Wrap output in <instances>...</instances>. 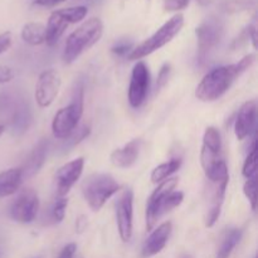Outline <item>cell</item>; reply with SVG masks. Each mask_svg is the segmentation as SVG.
Returning <instances> with one entry per match:
<instances>
[{
	"instance_id": "cell-1",
	"label": "cell",
	"mask_w": 258,
	"mask_h": 258,
	"mask_svg": "<svg viewBox=\"0 0 258 258\" xmlns=\"http://www.w3.org/2000/svg\"><path fill=\"white\" fill-rule=\"evenodd\" d=\"M254 58V54H247L238 63L212 70L197 86L196 97L203 102H212L221 98L231 88L234 81L253 64Z\"/></svg>"
},
{
	"instance_id": "cell-2",
	"label": "cell",
	"mask_w": 258,
	"mask_h": 258,
	"mask_svg": "<svg viewBox=\"0 0 258 258\" xmlns=\"http://www.w3.org/2000/svg\"><path fill=\"white\" fill-rule=\"evenodd\" d=\"M178 178H168L161 181L153 191L146 206V229L153 231L159 219L181 204L184 194L175 190Z\"/></svg>"
},
{
	"instance_id": "cell-3",
	"label": "cell",
	"mask_w": 258,
	"mask_h": 258,
	"mask_svg": "<svg viewBox=\"0 0 258 258\" xmlns=\"http://www.w3.org/2000/svg\"><path fill=\"white\" fill-rule=\"evenodd\" d=\"M103 34V23L100 18H91L73 30L66 40L63 62L66 64L76 62L81 54L92 48Z\"/></svg>"
},
{
	"instance_id": "cell-4",
	"label": "cell",
	"mask_w": 258,
	"mask_h": 258,
	"mask_svg": "<svg viewBox=\"0 0 258 258\" xmlns=\"http://www.w3.org/2000/svg\"><path fill=\"white\" fill-rule=\"evenodd\" d=\"M83 108H85V90L82 83H80L73 91L72 101L70 105L62 107L54 115L52 121L53 136L58 140H66L70 138L82 118Z\"/></svg>"
},
{
	"instance_id": "cell-5",
	"label": "cell",
	"mask_w": 258,
	"mask_h": 258,
	"mask_svg": "<svg viewBox=\"0 0 258 258\" xmlns=\"http://www.w3.org/2000/svg\"><path fill=\"white\" fill-rule=\"evenodd\" d=\"M120 184L112 175L106 173H95L83 180L82 194L91 211H101L106 202L120 190Z\"/></svg>"
},
{
	"instance_id": "cell-6",
	"label": "cell",
	"mask_w": 258,
	"mask_h": 258,
	"mask_svg": "<svg viewBox=\"0 0 258 258\" xmlns=\"http://www.w3.org/2000/svg\"><path fill=\"white\" fill-rule=\"evenodd\" d=\"M184 25V15L175 14L171 17L166 23H164L150 38L141 42L138 47L131 50L127 58L130 60L143 59L144 57H148L151 53L156 52L158 49L163 48L168 43H170L176 35L180 33L181 28Z\"/></svg>"
},
{
	"instance_id": "cell-7",
	"label": "cell",
	"mask_w": 258,
	"mask_h": 258,
	"mask_svg": "<svg viewBox=\"0 0 258 258\" xmlns=\"http://www.w3.org/2000/svg\"><path fill=\"white\" fill-rule=\"evenodd\" d=\"M224 22L217 15H209L197 27L198 62L204 63L211 53L219 45L224 35Z\"/></svg>"
},
{
	"instance_id": "cell-8",
	"label": "cell",
	"mask_w": 258,
	"mask_h": 258,
	"mask_svg": "<svg viewBox=\"0 0 258 258\" xmlns=\"http://www.w3.org/2000/svg\"><path fill=\"white\" fill-rule=\"evenodd\" d=\"M39 211V198L33 189H24L18 194L10 207V217L13 221L22 224L34 222Z\"/></svg>"
},
{
	"instance_id": "cell-9",
	"label": "cell",
	"mask_w": 258,
	"mask_h": 258,
	"mask_svg": "<svg viewBox=\"0 0 258 258\" xmlns=\"http://www.w3.org/2000/svg\"><path fill=\"white\" fill-rule=\"evenodd\" d=\"M150 90V72L148 64L143 60H139L133 68L130 86H128V103L131 107L139 108L148 97Z\"/></svg>"
},
{
	"instance_id": "cell-10",
	"label": "cell",
	"mask_w": 258,
	"mask_h": 258,
	"mask_svg": "<svg viewBox=\"0 0 258 258\" xmlns=\"http://www.w3.org/2000/svg\"><path fill=\"white\" fill-rule=\"evenodd\" d=\"M60 86H62V78L57 70L49 68L40 73L34 93L38 106L42 108L49 107L57 97Z\"/></svg>"
},
{
	"instance_id": "cell-11",
	"label": "cell",
	"mask_w": 258,
	"mask_h": 258,
	"mask_svg": "<svg viewBox=\"0 0 258 258\" xmlns=\"http://www.w3.org/2000/svg\"><path fill=\"white\" fill-rule=\"evenodd\" d=\"M133 216H134V193L126 189L116 202V222L118 234L123 242H128L133 237Z\"/></svg>"
},
{
	"instance_id": "cell-12",
	"label": "cell",
	"mask_w": 258,
	"mask_h": 258,
	"mask_svg": "<svg viewBox=\"0 0 258 258\" xmlns=\"http://www.w3.org/2000/svg\"><path fill=\"white\" fill-rule=\"evenodd\" d=\"M222 154V138L221 133L214 126H209L206 128L203 136V145H202L201 163L203 170L212 168L218 161L223 160Z\"/></svg>"
},
{
	"instance_id": "cell-13",
	"label": "cell",
	"mask_w": 258,
	"mask_h": 258,
	"mask_svg": "<svg viewBox=\"0 0 258 258\" xmlns=\"http://www.w3.org/2000/svg\"><path fill=\"white\" fill-rule=\"evenodd\" d=\"M85 166V159L77 158L70 163L60 166L55 173V190L58 198H62L68 194L72 186L81 178Z\"/></svg>"
},
{
	"instance_id": "cell-14",
	"label": "cell",
	"mask_w": 258,
	"mask_h": 258,
	"mask_svg": "<svg viewBox=\"0 0 258 258\" xmlns=\"http://www.w3.org/2000/svg\"><path fill=\"white\" fill-rule=\"evenodd\" d=\"M257 105L256 101H247L239 108L234 122V133L238 140H244L251 135L256 126Z\"/></svg>"
},
{
	"instance_id": "cell-15",
	"label": "cell",
	"mask_w": 258,
	"mask_h": 258,
	"mask_svg": "<svg viewBox=\"0 0 258 258\" xmlns=\"http://www.w3.org/2000/svg\"><path fill=\"white\" fill-rule=\"evenodd\" d=\"M171 229H173V226H171L170 222H164L158 228L154 229L144 243L143 257L149 258L160 253L170 238Z\"/></svg>"
},
{
	"instance_id": "cell-16",
	"label": "cell",
	"mask_w": 258,
	"mask_h": 258,
	"mask_svg": "<svg viewBox=\"0 0 258 258\" xmlns=\"http://www.w3.org/2000/svg\"><path fill=\"white\" fill-rule=\"evenodd\" d=\"M48 148H49V143H48V140H45V139L40 140L39 143L34 146V149H33L32 153L29 154V156L27 158L25 163L23 164V166L20 168L23 180L28 178H32L33 175H35V174L42 169V166L44 165L45 163V159H47Z\"/></svg>"
},
{
	"instance_id": "cell-17",
	"label": "cell",
	"mask_w": 258,
	"mask_h": 258,
	"mask_svg": "<svg viewBox=\"0 0 258 258\" xmlns=\"http://www.w3.org/2000/svg\"><path fill=\"white\" fill-rule=\"evenodd\" d=\"M141 140L140 139H134L130 143L123 145L122 148H118L112 151L110 159L111 163L115 166L121 169H127L136 163L140 154Z\"/></svg>"
},
{
	"instance_id": "cell-18",
	"label": "cell",
	"mask_w": 258,
	"mask_h": 258,
	"mask_svg": "<svg viewBox=\"0 0 258 258\" xmlns=\"http://www.w3.org/2000/svg\"><path fill=\"white\" fill-rule=\"evenodd\" d=\"M68 22L63 18L59 13V9L53 12L48 19L47 27H45V43L49 47H53L58 43V40L64 34L66 29L68 28Z\"/></svg>"
},
{
	"instance_id": "cell-19",
	"label": "cell",
	"mask_w": 258,
	"mask_h": 258,
	"mask_svg": "<svg viewBox=\"0 0 258 258\" xmlns=\"http://www.w3.org/2000/svg\"><path fill=\"white\" fill-rule=\"evenodd\" d=\"M23 183L20 168L8 169L0 173V198L13 196L19 190Z\"/></svg>"
},
{
	"instance_id": "cell-20",
	"label": "cell",
	"mask_w": 258,
	"mask_h": 258,
	"mask_svg": "<svg viewBox=\"0 0 258 258\" xmlns=\"http://www.w3.org/2000/svg\"><path fill=\"white\" fill-rule=\"evenodd\" d=\"M22 39L29 45H40L45 43V25L42 23L29 22L22 29Z\"/></svg>"
},
{
	"instance_id": "cell-21",
	"label": "cell",
	"mask_w": 258,
	"mask_h": 258,
	"mask_svg": "<svg viewBox=\"0 0 258 258\" xmlns=\"http://www.w3.org/2000/svg\"><path fill=\"white\" fill-rule=\"evenodd\" d=\"M242 238V231L238 228H232L224 233L222 238L221 244H219L218 252H217V258H229L232 252L236 248L237 244L239 243Z\"/></svg>"
},
{
	"instance_id": "cell-22",
	"label": "cell",
	"mask_w": 258,
	"mask_h": 258,
	"mask_svg": "<svg viewBox=\"0 0 258 258\" xmlns=\"http://www.w3.org/2000/svg\"><path fill=\"white\" fill-rule=\"evenodd\" d=\"M181 165L180 159H173V160H169L166 163L160 164V165L156 166L155 169L151 173V181L154 184H160L161 181H164L165 179H168L171 174H174L175 171L179 170Z\"/></svg>"
},
{
	"instance_id": "cell-23",
	"label": "cell",
	"mask_w": 258,
	"mask_h": 258,
	"mask_svg": "<svg viewBox=\"0 0 258 258\" xmlns=\"http://www.w3.org/2000/svg\"><path fill=\"white\" fill-rule=\"evenodd\" d=\"M257 0H221L219 8L226 14H237L256 8Z\"/></svg>"
},
{
	"instance_id": "cell-24",
	"label": "cell",
	"mask_w": 258,
	"mask_h": 258,
	"mask_svg": "<svg viewBox=\"0 0 258 258\" xmlns=\"http://www.w3.org/2000/svg\"><path fill=\"white\" fill-rule=\"evenodd\" d=\"M257 171V141L256 138H253L252 145L249 148L248 155H247L246 160H244L243 169H242V174L246 179L253 178L256 176Z\"/></svg>"
},
{
	"instance_id": "cell-25",
	"label": "cell",
	"mask_w": 258,
	"mask_h": 258,
	"mask_svg": "<svg viewBox=\"0 0 258 258\" xmlns=\"http://www.w3.org/2000/svg\"><path fill=\"white\" fill-rule=\"evenodd\" d=\"M59 13L63 15L66 20L68 22V24H76V23H80L87 17L88 9L87 7H71V8H63L59 9Z\"/></svg>"
},
{
	"instance_id": "cell-26",
	"label": "cell",
	"mask_w": 258,
	"mask_h": 258,
	"mask_svg": "<svg viewBox=\"0 0 258 258\" xmlns=\"http://www.w3.org/2000/svg\"><path fill=\"white\" fill-rule=\"evenodd\" d=\"M30 122V115L29 111H28L27 107H22L15 112L14 118H13V130L17 134L24 133L28 128Z\"/></svg>"
},
{
	"instance_id": "cell-27",
	"label": "cell",
	"mask_w": 258,
	"mask_h": 258,
	"mask_svg": "<svg viewBox=\"0 0 258 258\" xmlns=\"http://www.w3.org/2000/svg\"><path fill=\"white\" fill-rule=\"evenodd\" d=\"M243 191H244V196H246L247 199H248L249 204H251L252 211H256V207H257V181H256V176L247 179V181L244 183V185H243Z\"/></svg>"
},
{
	"instance_id": "cell-28",
	"label": "cell",
	"mask_w": 258,
	"mask_h": 258,
	"mask_svg": "<svg viewBox=\"0 0 258 258\" xmlns=\"http://www.w3.org/2000/svg\"><path fill=\"white\" fill-rule=\"evenodd\" d=\"M68 206V198L62 197V198H58L55 201L54 206L52 208V219L55 223H60V222L64 219L66 216V209Z\"/></svg>"
},
{
	"instance_id": "cell-29",
	"label": "cell",
	"mask_w": 258,
	"mask_h": 258,
	"mask_svg": "<svg viewBox=\"0 0 258 258\" xmlns=\"http://www.w3.org/2000/svg\"><path fill=\"white\" fill-rule=\"evenodd\" d=\"M88 135H90V127H88V126H82V127L80 128H76V130L71 134L70 138L66 139V141H67L68 146L72 148V146H76L77 144H80L81 141L85 140Z\"/></svg>"
},
{
	"instance_id": "cell-30",
	"label": "cell",
	"mask_w": 258,
	"mask_h": 258,
	"mask_svg": "<svg viewBox=\"0 0 258 258\" xmlns=\"http://www.w3.org/2000/svg\"><path fill=\"white\" fill-rule=\"evenodd\" d=\"M133 49V43L127 42V40H121V42H117L112 48H111V52L115 55H117V57H125V55L130 54Z\"/></svg>"
},
{
	"instance_id": "cell-31",
	"label": "cell",
	"mask_w": 258,
	"mask_h": 258,
	"mask_svg": "<svg viewBox=\"0 0 258 258\" xmlns=\"http://www.w3.org/2000/svg\"><path fill=\"white\" fill-rule=\"evenodd\" d=\"M190 0H165L164 9L166 12H180L189 5Z\"/></svg>"
},
{
	"instance_id": "cell-32",
	"label": "cell",
	"mask_w": 258,
	"mask_h": 258,
	"mask_svg": "<svg viewBox=\"0 0 258 258\" xmlns=\"http://www.w3.org/2000/svg\"><path fill=\"white\" fill-rule=\"evenodd\" d=\"M169 76H170V64L169 63H165L163 64V67L160 68V72L158 75V81H156V91L161 90L164 86L168 83Z\"/></svg>"
},
{
	"instance_id": "cell-33",
	"label": "cell",
	"mask_w": 258,
	"mask_h": 258,
	"mask_svg": "<svg viewBox=\"0 0 258 258\" xmlns=\"http://www.w3.org/2000/svg\"><path fill=\"white\" fill-rule=\"evenodd\" d=\"M13 44V35L10 32H4L0 34V54L10 49Z\"/></svg>"
},
{
	"instance_id": "cell-34",
	"label": "cell",
	"mask_w": 258,
	"mask_h": 258,
	"mask_svg": "<svg viewBox=\"0 0 258 258\" xmlns=\"http://www.w3.org/2000/svg\"><path fill=\"white\" fill-rule=\"evenodd\" d=\"M14 78V72L10 67L7 66H0V85L9 83Z\"/></svg>"
},
{
	"instance_id": "cell-35",
	"label": "cell",
	"mask_w": 258,
	"mask_h": 258,
	"mask_svg": "<svg viewBox=\"0 0 258 258\" xmlns=\"http://www.w3.org/2000/svg\"><path fill=\"white\" fill-rule=\"evenodd\" d=\"M76 253H77V246L75 243H70L63 247L58 258H76Z\"/></svg>"
},
{
	"instance_id": "cell-36",
	"label": "cell",
	"mask_w": 258,
	"mask_h": 258,
	"mask_svg": "<svg viewBox=\"0 0 258 258\" xmlns=\"http://www.w3.org/2000/svg\"><path fill=\"white\" fill-rule=\"evenodd\" d=\"M67 0H34L33 4L37 5V7H42V8H52L55 7V5L60 4V3H64Z\"/></svg>"
},
{
	"instance_id": "cell-37",
	"label": "cell",
	"mask_w": 258,
	"mask_h": 258,
	"mask_svg": "<svg viewBox=\"0 0 258 258\" xmlns=\"http://www.w3.org/2000/svg\"><path fill=\"white\" fill-rule=\"evenodd\" d=\"M248 34H249V40L252 42L253 47L257 48V29L254 23H252L251 25H248Z\"/></svg>"
},
{
	"instance_id": "cell-38",
	"label": "cell",
	"mask_w": 258,
	"mask_h": 258,
	"mask_svg": "<svg viewBox=\"0 0 258 258\" xmlns=\"http://www.w3.org/2000/svg\"><path fill=\"white\" fill-rule=\"evenodd\" d=\"M82 218L83 217H81V218L77 221V224H76V226H77L78 232H82L83 228H85V226H86V221H82Z\"/></svg>"
},
{
	"instance_id": "cell-39",
	"label": "cell",
	"mask_w": 258,
	"mask_h": 258,
	"mask_svg": "<svg viewBox=\"0 0 258 258\" xmlns=\"http://www.w3.org/2000/svg\"><path fill=\"white\" fill-rule=\"evenodd\" d=\"M197 2H198L201 5H208L211 4L212 0H197Z\"/></svg>"
},
{
	"instance_id": "cell-40",
	"label": "cell",
	"mask_w": 258,
	"mask_h": 258,
	"mask_svg": "<svg viewBox=\"0 0 258 258\" xmlns=\"http://www.w3.org/2000/svg\"><path fill=\"white\" fill-rule=\"evenodd\" d=\"M4 131H5V126L4 125H0V136H2L3 134H4Z\"/></svg>"
},
{
	"instance_id": "cell-41",
	"label": "cell",
	"mask_w": 258,
	"mask_h": 258,
	"mask_svg": "<svg viewBox=\"0 0 258 258\" xmlns=\"http://www.w3.org/2000/svg\"><path fill=\"white\" fill-rule=\"evenodd\" d=\"M181 258H191V257H190V256H188V254H184V256L181 257Z\"/></svg>"
},
{
	"instance_id": "cell-42",
	"label": "cell",
	"mask_w": 258,
	"mask_h": 258,
	"mask_svg": "<svg viewBox=\"0 0 258 258\" xmlns=\"http://www.w3.org/2000/svg\"><path fill=\"white\" fill-rule=\"evenodd\" d=\"M0 257H2V251H0Z\"/></svg>"
}]
</instances>
